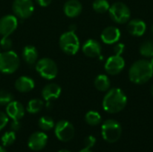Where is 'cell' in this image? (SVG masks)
<instances>
[{"label": "cell", "mask_w": 153, "mask_h": 152, "mask_svg": "<svg viewBox=\"0 0 153 152\" xmlns=\"http://www.w3.org/2000/svg\"><path fill=\"white\" fill-rule=\"evenodd\" d=\"M147 26L146 23L140 19H134L129 21L128 24H127V30L128 32L133 35V36H136V37H140L143 36L145 31H146Z\"/></svg>", "instance_id": "2e32d148"}, {"label": "cell", "mask_w": 153, "mask_h": 152, "mask_svg": "<svg viewBox=\"0 0 153 152\" xmlns=\"http://www.w3.org/2000/svg\"><path fill=\"white\" fill-rule=\"evenodd\" d=\"M82 11V5L78 0H68L64 5L65 14L69 18H74L80 15Z\"/></svg>", "instance_id": "e0dca14e"}, {"label": "cell", "mask_w": 153, "mask_h": 152, "mask_svg": "<svg viewBox=\"0 0 153 152\" xmlns=\"http://www.w3.org/2000/svg\"><path fill=\"white\" fill-rule=\"evenodd\" d=\"M7 123H8V116L4 112H0V131L5 127Z\"/></svg>", "instance_id": "1f68e13d"}, {"label": "cell", "mask_w": 153, "mask_h": 152, "mask_svg": "<svg viewBox=\"0 0 153 152\" xmlns=\"http://www.w3.org/2000/svg\"><path fill=\"white\" fill-rule=\"evenodd\" d=\"M126 48V46L123 43H117L114 47V53L117 56H121L124 53V50Z\"/></svg>", "instance_id": "4dcf8cb0"}, {"label": "cell", "mask_w": 153, "mask_h": 152, "mask_svg": "<svg viewBox=\"0 0 153 152\" xmlns=\"http://www.w3.org/2000/svg\"><path fill=\"white\" fill-rule=\"evenodd\" d=\"M126 62L124 58L121 56H109L106 63H105V71L111 75H117L119 74L125 68Z\"/></svg>", "instance_id": "30bf717a"}, {"label": "cell", "mask_w": 153, "mask_h": 152, "mask_svg": "<svg viewBox=\"0 0 153 152\" xmlns=\"http://www.w3.org/2000/svg\"><path fill=\"white\" fill-rule=\"evenodd\" d=\"M59 46L61 50L69 56L75 55L80 48V40L74 31H66L63 33L59 39Z\"/></svg>", "instance_id": "5b68a950"}, {"label": "cell", "mask_w": 153, "mask_h": 152, "mask_svg": "<svg viewBox=\"0 0 153 152\" xmlns=\"http://www.w3.org/2000/svg\"><path fill=\"white\" fill-rule=\"evenodd\" d=\"M0 152H7V151H6V150H5L4 148H3V147H0Z\"/></svg>", "instance_id": "8d00e7d4"}, {"label": "cell", "mask_w": 153, "mask_h": 152, "mask_svg": "<svg viewBox=\"0 0 153 152\" xmlns=\"http://www.w3.org/2000/svg\"><path fill=\"white\" fill-rule=\"evenodd\" d=\"M13 100V96L11 92L4 90H0V106L7 105Z\"/></svg>", "instance_id": "83f0119b"}, {"label": "cell", "mask_w": 153, "mask_h": 152, "mask_svg": "<svg viewBox=\"0 0 153 152\" xmlns=\"http://www.w3.org/2000/svg\"><path fill=\"white\" fill-rule=\"evenodd\" d=\"M36 1L40 6H43V7L48 6L52 2V0H36Z\"/></svg>", "instance_id": "836d02e7"}, {"label": "cell", "mask_w": 153, "mask_h": 152, "mask_svg": "<svg viewBox=\"0 0 153 152\" xmlns=\"http://www.w3.org/2000/svg\"><path fill=\"white\" fill-rule=\"evenodd\" d=\"M0 49H1V47H0Z\"/></svg>", "instance_id": "b9f144b4"}, {"label": "cell", "mask_w": 153, "mask_h": 152, "mask_svg": "<svg viewBox=\"0 0 153 152\" xmlns=\"http://www.w3.org/2000/svg\"><path fill=\"white\" fill-rule=\"evenodd\" d=\"M43 106H44V103L41 99H33L29 101L26 110L30 114H37L43 108Z\"/></svg>", "instance_id": "7402d4cb"}, {"label": "cell", "mask_w": 153, "mask_h": 152, "mask_svg": "<svg viewBox=\"0 0 153 152\" xmlns=\"http://www.w3.org/2000/svg\"><path fill=\"white\" fill-rule=\"evenodd\" d=\"M75 133V130L74 125L66 121V120H61L57 122L56 125H55V134L56 137L64 142H67L71 141Z\"/></svg>", "instance_id": "ba28073f"}, {"label": "cell", "mask_w": 153, "mask_h": 152, "mask_svg": "<svg viewBox=\"0 0 153 152\" xmlns=\"http://www.w3.org/2000/svg\"><path fill=\"white\" fill-rule=\"evenodd\" d=\"M22 58L28 65H34L38 59V51L33 46H26L22 50Z\"/></svg>", "instance_id": "ffe728a7"}, {"label": "cell", "mask_w": 153, "mask_h": 152, "mask_svg": "<svg viewBox=\"0 0 153 152\" xmlns=\"http://www.w3.org/2000/svg\"><path fill=\"white\" fill-rule=\"evenodd\" d=\"M24 113L25 109L19 101L13 100L6 105V115L13 120L21 119L24 116Z\"/></svg>", "instance_id": "5bb4252c"}, {"label": "cell", "mask_w": 153, "mask_h": 152, "mask_svg": "<svg viewBox=\"0 0 153 152\" xmlns=\"http://www.w3.org/2000/svg\"><path fill=\"white\" fill-rule=\"evenodd\" d=\"M18 26V20L14 15L7 14L0 19V35L3 37L11 35Z\"/></svg>", "instance_id": "8fae6325"}, {"label": "cell", "mask_w": 153, "mask_h": 152, "mask_svg": "<svg viewBox=\"0 0 153 152\" xmlns=\"http://www.w3.org/2000/svg\"><path fill=\"white\" fill-rule=\"evenodd\" d=\"M151 91H152V96H153V84L152 85V88H151Z\"/></svg>", "instance_id": "f35d334b"}, {"label": "cell", "mask_w": 153, "mask_h": 152, "mask_svg": "<svg viewBox=\"0 0 153 152\" xmlns=\"http://www.w3.org/2000/svg\"><path fill=\"white\" fill-rule=\"evenodd\" d=\"M129 80L135 84H144L153 76V67L151 61L140 59L134 62L128 72Z\"/></svg>", "instance_id": "7a4b0ae2"}, {"label": "cell", "mask_w": 153, "mask_h": 152, "mask_svg": "<svg viewBox=\"0 0 153 152\" xmlns=\"http://www.w3.org/2000/svg\"><path fill=\"white\" fill-rule=\"evenodd\" d=\"M34 86H35L34 81L28 76L19 77L15 81V83H14L15 89L19 92H22V93H26V92L32 90L34 89Z\"/></svg>", "instance_id": "d6986e66"}, {"label": "cell", "mask_w": 153, "mask_h": 152, "mask_svg": "<svg viewBox=\"0 0 153 152\" xmlns=\"http://www.w3.org/2000/svg\"><path fill=\"white\" fill-rule=\"evenodd\" d=\"M39 126L43 131H49L55 127V123L53 119L49 116H42L39 120Z\"/></svg>", "instance_id": "484cf974"}, {"label": "cell", "mask_w": 153, "mask_h": 152, "mask_svg": "<svg viewBox=\"0 0 153 152\" xmlns=\"http://www.w3.org/2000/svg\"><path fill=\"white\" fill-rule=\"evenodd\" d=\"M127 104V97L125 92L118 88L108 90L105 95L102 107L103 109L109 114H117L121 112Z\"/></svg>", "instance_id": "6da1fadb"}, {"label": "cell", "mask_w": 153, "mask_h": 152, "mask_svg": "<svg viewBox=\"0 0 153 152\" xmlns=\"http://www.w3.org/2000/svg\"><path fill=\"white\" fill-rule=\"evenodd\" d=\"M79 152H92L91 151V149H88V148H84L82 150H81Z\"/></svg>", "instance_id": "d590c367"}, {"label": "cell", "mask_w": 153, "mask_h": 152, "mask_svg": "<svg viewBox=\"0 0 153 152\" xmlns=\"http://www.w3.org/2000/svg\"><path fill=\"white\" fill-rule=\"evenodd\" d=\"M20 65L19 56L12 50L0 52V72L4 74L13 73Z\"/></svg>", "instance_id": "277c9868"}, {"label": "cell", "mask_w": 153, "mask_h": 152, "mask_svg": "<svg viewBox=\"0 0 153 152\" xmlns=\"http://www.w3.org/2000/svg\"><path fill=\"white\" fill-rule=\"evenodd\" d=\"M13 47V41L12 39L9 38V36H4L0 40V47L4 50V51H8L11 49V47Z\"/></svg>", "instance_id": "f1b7e54d"}, {"label": "cell", "mask_w": 153, "mask_h": 152, "mask_svg": "<svg viewBox=\"0 0 153 152\" xmlns=\"http://www.w3.org/2000/svg\"><path fill=\"white\" fill-rule=\"evenodd\" d=\"M58 152H71L70 151H68V150H61L60 151Z\"/></svg>", "instance_id": "74e56055"}, {"label": "cell", "mask_w": 153, "mask_h": 152, "mask_svg": "<svg viewBox=\"0 0 153 152\" xmlns=\"http://www.w3.org/2000/svg\"><path fill=\"white\" fill-rule=\"evenodd\" d=\"M152 32H153V26H152Z\"/></svg>", "instance_id": "60d3db41"}, {"label": "cell", "mask_w": 153, "mask_h": 152, "mask_svg": "<svg viewBox=\"0 0 153 152\" xmlns=\"http://www.w3.org/2000/svg\"><path fill=\"white\" fill-rule=\"evenodd\" d=\"M61 87L56 83L47 84L42 90V97L46 101H51L59 98L61 94Z\"/></svg>", "instance_id": "ac0fdd59"}, {"label": "cell", "mask_w": 153, "mask_h": 152, "mask_svg": "<svg viewBox=\"0 0 153 152\" xmlns=\"http://www.w3.org/2000/svg\"><path fill=\"white\" fill-rule=\"evenodd\" d=\"M48 143V136L43 132L33 133L28 141V146L31 151H39L43 150Z\"/></svg>", "instance_id": "7c38bea8"}, {"label": "cell", "mask_w": 153, "mask_h": 152, "mask_svg": "<svg viewBox=\"0 0 153 152\" xmlns=\"http://www.w3.org/2000/svg\"><path fill=\"white\" fill-rule=\"evenodd\" d=\"M120 37H121V31L118 28L115 26L107 27L106 29L103 30L100 35L101 40L105 44H108V45H111V44H115L118 42V40L120 39Z\"/></svg>", "instance_id": "4fadbf2b"}, {"label": "cell", "mask_w": 153, "mask_h": 152, "mask_svg": "<svg viewBox=\"0 0 153 152\" xmlns=\"http://www.w3.org/2000/svg\"><path fill=\"white\" fill-rule=\"evenodd\" d=\"M151 63H152V65L153 67V56L152 57V60H151Z\"/></svg>", "instance_id": "ab89813d"}, {"label": "cell", "mask_w": 153, "mask_h": 152, "mask_svg": "<svg viewBox=\"0 0 153 152\" xmlns=\"http://www.w3.org/2000/svg\"><path fill=\"white\" fill-rule=\"evenodd\" d=\"M94 86L100 91H107L110 88L109 78L106 74H100L94 80Z\"/></svg>", "instance_id": "44dd1931"}, {"label": "cell", "mask_w": 153, "mask_h": 152, "mask_svg": "<svg viewBox=\"0 0 153 152\" xmlns=\"http://www.w3.org/2000/svg\"><path fill=\"white\" fill-rule=\"evenodd\" d=\"M36 71L42 78L46 80L55 79L58 73L57 65L55 61L48 57H44L37 61Z\"/></svg>", "instance_id": "8992f818"}, {"label": "cell", "mask_w": 153, "mask_h": 152, "mask_svg": "<svg viewBox=\"0 0 153 152\" xmlns=\"http://www.w3.org/2000/svg\"><path fill=\"white\" fill-rule=\"evenodd\" d=\"M110 18L117 23L123 24L127 22L131 17V11L129 7L122 3V2H116L114 3L108 10Z\"/></svg>", "instance_id": "52a82bcc"}, {"label": "cell", "mask_w": 153, "mask_h": 152, "mask_svg": "<svg viewBox=\"0 0 153 152\" xmlns=\"http://www.w3.org/2000/svg\"><path fill=\"white\" fill-rule=\"evenodd\" d=\"M12 8L17 17L27 19L34 12V4L32 0H14Z\"/></svg>", "instance_id": "9c48e42d"}, {"label": "cell", "mask_w": 153, "mask_h": 152, "mask_svg": "<svg viewBox=\"0 0 153 152\" xmlns=\"http://www.w3.org/2000/svg\"><path fill=\"white\" fill-rule=\"evenodd\" d=\"M85 121L89 125L95 126V125H98L100 124L101 116L97 111L91 110V111L87 112V114L85 115Z\"/></svg>", "instance_id": "603a6c76"}, {"label": "cell", "mask_w": 153, "mask_h": 152, "mask_svg": "<svg viewBox=\"0 0 153 152\" xmlns=\"http://www.w3.org/2000/svg\"><path fill=\"white\" fill-rule=\"evenodd\" d=\"M122 134V127L121 125L114 120L108 119L106 120L101 125V135L104 141L108 143L117 142Z\"/></svg>", "instance_id": "3957f363"}, {"label": "cell", "mask_w": 153, "mask_h": 152, "mask_svg": "<svg viewBox=\"0 0 153 152\" xmlns=\"http://www.w3.org/2000/svg\"><path fill=\"white\" fill-rule=\"evenodd\" d=\"M69 30H70L71 31H74V30H76V26H75V25H70Z\"/></svg>", "instance_id": "e575fe53"}, {"label": "cell", "mask_w": 153, "mask_h": 152, "mask_svg": "<svg viewBox=\"0 0 153 152\" xmlns=\"http://www.w3.org/2000/svg\"><path fill=\"white\" fill-rule=\"evenodd\" d=\"M96 144V138L92 135H90V136H87L84 140V145H85V148H88V149H91L94 145Z\"/></svg>", "instance_id": "f546056e"}, {"label": "cell", "mask_w": 153, "mask_h": 152, "mask_svg": "<svg viewBox=\"0 0 153 152\" xmlns=\"http://www.w3.org/2000/svg\"><path fill=\"white\" fill-rule=\"evenodd\" d=\"M21 128V124L19 122V120H13L12 124H11V130L13 132H16L18 130H20Z\"/></svg>", "instance_id": "d6a6232c"}, {"label": "cell", "mask_w": 153, "mask_h": 152, "mask_svg": "<svg viewBox=\"0 0 153 152\" xmlns=\"http://www.w3.org/2000/svg\"><path fill=\"white\" fill-rule=\"evenodd\" d=\"M109 7L110 4L108 0H95L92 4L93 10L99 13H104L106 12H108Z\"/></svg>", "instance_id": "d4e9b609"}, {"label": "cell", "mask_w": 153, "mask_h": 152, "mask_svg": "<svg viewBox=\"0 0 153 152\" xmlns=\"http://www.w3.org/2000/svg\"><path fill=\"white\" fill-rule=\"evenodd\" d=\"M139 51L143 56L146 58H152L153 56V41L152 40L144 41L140 46Z\"/></svg>", "instance_id": "cb8c5ba5"}, {"label": "cell", "mask_w": 153, "mask_h": 152, "mask_svg": "<svg viewBox=\"0 0 153 152\" xmlns=\"http://www.w3.org/2000/svg\"><path fill=\"white\" fill-rule=\"evenodd\" d=\"M82 52L86 56L97 57L101 53V46L95 39H88L82 46Z\"/></svg>", "instance_id": "9a60e30c"}, {"label": "cell", "mask_w": 153, "mask_h": 152, "mask_svg": "<svg viewBox=\"0 0 153 152\" xmlns=\"http://www.w3.org/2000/svg\"><path fill=\"white\" fill-rule=\"evenodd\" d=\"M16 139V136H15V132L13 131H11V132H6L4 133V135L2 136L1 138V141H2V143L4 147H7V146H10L12 145L14 141Z\"/></svg>", "instance_id": "4316f807"}]
</instances>
